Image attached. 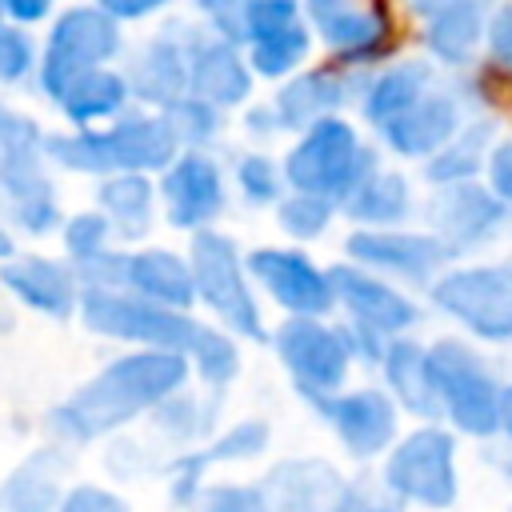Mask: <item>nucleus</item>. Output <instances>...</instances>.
I'll list each match as a JSON object with an SVG mask.
<instances>
[{"label":"nucleus","instance_id":"f257e3e1","mask_svg":"<svg viewBox=\"0 0 512 512\" xmlns=\"http://www.w3.org/2000/svg\"><path fill=\"white\" fill-rule=\"evenodd\" d=\"M180 380H184L180 352H140L128 360H116L104 376H96L88 388H80L72 396V404L56 408L52 424H60L76 440H88V436L136 416L140 408L164 400Z\"/></svg>","mask_w":512,"mask_h":512},{"label":"nucleus","instance_id":"f03ea898","mask_svg":"<svg viewBox=\"0 0 512 512\" xmlns=\"http://www.w3.org/2000/svg\"><path fill=\"white\" fill-rule=\"evenodd\" d=\"M428 364H432V384L440 396V412L460 428L464 436H500V404H504V384L492 376L488 360L468 348L456 336H444L428 344Z\"/></svg>","mask_w":512,"mask_h":512},{"label":"nucleus","instance_id":"7ed1b4c3","mask_svg":"<svg viewBox=\"0 0 512 512\" xmlns=\"http://www.w3.org/2000/svg\"><path fill=\"white\" fill-rule=\"evenodd\" d=\"M368 176H376V152L364 148L340 116H328L304 132V140L292 148L284 164V180L296 192L324 196V200H348Z\"/></svg>","mask_w":512,"mask_h":512},{"label":"nucleus","instance_id":"20e7f679","mask_svg":"<svg viewBox=\"0 0 512 512\" xmlns=\"http://www.w3.org/2000/svg\"><path fill=\"white\" fill-rule=\"evenodd\" d=\"M432 304L488 344H512V264L452 268L432 280Z\"/></svg>","mask_w":512,"mask_h":512},{"label":"nucleus","instance_id":"39448f33","mask_svg":"<svg viewBox=\"0 0 512 512\" xmlns=\"http://www.w3.org/2000/svg\"><path fill=\"white\" fill-rule=\"evenodd\" d=\"M384 484L392 496L420 504V508H452L460 480H456V436L448 428H416L404 436L384 464Z\"/></svg>","mask_w":512,"mask_h":512},{"label":"nucleus","instance_id":"423d86ee","mask_svg":"<svg viewBox=\"0 0 512 512\" xmlns=\"http://www.w3.org/2000/svg\"><path fill=\"white\" fill-rule=\"evenodd\" d=\"M176 132L168 120L132 116L108 132H88L72 140H56V160L80 172H108V168H160L172 160Z\"/></svg>","mask_w":512,"mask_h":512},{"label":"nucleus","instance_id":"0eeeda50","mask_svg":"<svg viewBox=\"0 0 512 512\" xmlns=\"http://www.w3.org/2000/svg\"><path fill=\"white\" fill-rule=\"evenodd\" d=\"M84 320L96 332L120 336V340H144L156 344V352H172V348H188L200 340V324H192L188 316H180L176 308L152 304L144 296H116L112 288H88L84 296Z\"/></svg>","mask_w":512,"mask_h":512},{"label":"nucleus","instance_id":"6e6552de","mask_svg":"<svg viewBox=\"0 0 512 512\" xmlns=\"http://www.w3.org/2000/svg\"><path fill=\"white\" fill-rule=\"evenodd\" d=\"M276 348L296 380V388L324 412V404L332 400V392L344 384V372L352 364V352L344 344L340 328H324L312 316H296L280 328Z\"/></svg>","mask_w":512,"mask_h":512},{"label":"nucleus","instance_id":"1a4fd4ad","mask_svg":"<svg viewBox=\"0 0 512 512\" xmlns=\"http://www.w3.org/2000/svg\"><path fill=\"white\" fill-rule=\"evenodd\" d=\"M120 48V32L112 24L108 12L96 8H72L48 40V56H44V88L52 96H60L76 76L96 72L100 60H108Z\"/></svg>","mask_w":512,"mask_h":512},{"label":"nucleus","instance_id":"9d476101","mask_svg":"<svg viewBox=\"0 0 512 512\" xmlns=\"http://www.w3.org/2000/svg\"><path fill=\"white\" fill-rule=\"evenodd\" d=\"M192 284L196 292L240 332V336H260V312H256V300L244 284V272H240V260H236V248L224 240V236H196L192 244Z\"/></svg>","mask_w":512,"mask_h":512},{"label":"nucleus","instance_id":"9b49d317","mask_svg":"<svg viewBox=\"0 0 512 512\" xmlns=\"http://www.w3.org/2000/svg\"><path fill=\"white\" fill-rule=\"evenodd\" d=\"M508 216H512V204H504L492 188H480L472 180L440 188L428 204V224L436 228V240H444L452 256L460 248L488 244L508 224Z\"/></svg>","mask_w":512,"mask_h":512},{"label":"nucleus","instance_id":"f8f14e48","mask_svg":"<svg viewBox=\"0 0 512 512\" xmlns=\"http://www.w3.org/2000/svg\"><path fill=\"white\" fill-rule=\"evenodd\" d=\"M348 256L360 264V268H376V272H388V276H404L412 284H428L448 260V244L436 240V236H416V232H388V228H376V232H356L348 236Z\"/></svg>","mask_w":512,"mask_h":512},{"label":"nucleus","instance_id":"ddd939ff","mask_svg":"<svg viewBox=\"0 0 512 512\" xmlns=\"http://www.w3.org/2000/svg\"><path fill=\"white\" fill-rule=\"evenodd\" d=\"M248 268L252 276L296 316H324L332 304H336V292H332V276L320 272L308 256L300 252H284V248H260L248 256Z\"/></svg>","mask_w":512,"mask_h":512},{"label":"nucleus","instance_id":"4468645a","mask_svg":"<svg viewBox=\"0 0 512 512\" xmlns=\"http://www.w3.org/2000/svg\"><path fill=\"white\" fill-rule=\"evenodd\" d=\"M328 276H332V292H336V300L348 308L352 324H364V328H372V332L396 340L400 332H408V328L420 320V308H416L408 296H400L392 284H384L380 276H372L368 268H348V264H340V268H332Z\"/></svg>","mask_w":512,"mask_h":512},{"label":"nucleus","instance_id":"2eb2a0df","mask_svg":"<svg viewBox=\"0 0 512 512\" xmlns=\"http://www.w3.org/2000/svg\"><path fill=\"white\" fill-rule=\"evenodd\" d=\"M460 128H464L460 96L452 88H432L408 112H400L396 120H388L380 128V136L400 156H428L432 160Z\"/></svg>","mask_w":512,"mask_h":512},{"label":"nucleus","instance_id":"dca6fc26","mask_svg":"<svg viewBox=\"0 0 512 512\" xmlns=\"http://www.w3.org/2000/svg\"><path fill=\"white\" fill-rule=\"evenodd\" d=\"M324 416L328 424L336 428L340 444L356 456V460H368L376 452H384L396 436V404L376 392V388H360V392H348V396H332L324 404Z\"/></svg>","mask_w":512,"mask_h":512},{"label":"nucleus","instance_id":"f3484780","mask_svg":"<svg viewBox=\"0 0 512 512\" xmlns=\"http://www.w3.org/2000/svg\"><path fill=\"white\" fill-rule=\"evenodd\" d=\"M308 8H312L320 36L328 40V48L336 56L360 64V60L388 52L392 28H388V16L380 8H356L348 0H308Z\"/></svg>","mask_w":512,"mask_h":512},{"label":"nucleus","instance_id":"a211bd4d","mask_svg":"<svg viewBox=\"0 0 512 512\" xmlns=\"http://www.w3.org/2000/svg\"><path fill=\"white\" fill-rule=\"evenodd\" d=\"M160 192H164V204H168V220L180 224V228L208 224L224 204V184H220L216 164L196 156V152L168 168Z\"/></svg>","mask_w":512,"mask_h":512},{"label":"nucleus","instance_id":"6ab92c4d","mask_svg":"<svg viewBox=\"0 0 512 512\" xmlns=\"http://www.w3.org/2000/svg\"><path fill=\"white\" fill-rule=\"evenodd\" d=\"M488 0H448L424 16V44L440 64H468L476 44H484Z\"/></svg>","mask_w":512,"mask_h":512},{"label":"nucleus","instance_id":"aec40b11","mask_svg":"<svg viewBox=\"0 0 512 512\" xmlns=\"http://www.w3.org/2000/svg\"><path fill=\"white\" fill-rule=\"evenodd\" d=\"M380 364H384V380H388L392 396L400 400V408H408L412 416H444L424 344H416L408 336H396Z\"/></svg>","mask_w":512,"mask_h":512},{"label":"nucleus","instance_id":"412c9836","mask_svg":"<svg viewBox=\"0 0 512 512\" xmlns=\"http://www.w3.org/2000/svg\"><path fill=\"white\" fill-rule=\"evenodd\" d=\"M0 192L8 200V212L32 228L44 232L56 220V200H52V184L32 168V152H16L0 160Z\"/></svg>","mask_w":512,"mask_h":512},{"label":"nucleus","instance_id":"4be33fe9","mask_svg":"<svg viewBox=\"0 0 512 512\" xmlns=\"http://www.w3.org/2000/svg\"><path fill=\"white\" fill-rule=\"evenodd\" d=\"M436 88V72L424 60H404L396 68H388L384 76H376L364 92V116L384 128L388 120H396L400 112H408L424 92Z\"/></svg>","mask_w":512,"mask_h":512},{"label":"nucleus","instance_id":"5701e85b","mask_svg":"<svg viewBox=\"0 0 512 512\" xmlns=\"http://www.w3.org/2000/svg\"><path fill=\"white\" fill-rule=\"evenodd\" d=\"M128 284L144 296V300H152V304H164V308H184V304H192V292H196V284H192V268L184 264V260H176L172 252H136V256H128Z\"/></svg>","mask_w":512,"mask_h":512},{"label":"nucleus","instance_id":"b1692460","mask_svg":"<svg viewBox=\"0 0 512 512\" xmlns=\"http://www.w3.org/2000/svg\"><path fill=\"white\" fill-rule=\"evenodd\" d=\"M344 104V80L332 72H308L296 76L288 88H280L276 96V124L288 128H312L320 120H328L336 108Z\"/></svg>","mask_w":512,"mask_h":512},{"label":"nucleus","instance_id":"393cba45","mask_svg":"<svg viewBox=\"0 0 512 512\" xmlns=\"http://www.w3.org/2000/svg\"><path fill=\"white\" fill-rule=\"evenodd\" d=\"M492 124L488 120H476V124H464L432 160H428V184L436 188H448V184H464L472 180L480 168H488V156H492Z\"/></svg>","mask_w":512,"mask_h":512},{"label":"nucleus","instance_id":"a878e982","mask_svg":"<svg viewBox=\"0 0 512 512\" xmlns=\"http://www.w3.org/2000/svg\"><path fill=\"white\" fill-rule=\"evenodd\" d=\"M4 284L32 308L48 312V316H64L72 308V276L68 268L52 264V260H16L4 268Z\"/></svg>","mask_w":512,"mask_h":512},{"label":"nucleus","instance_id":"bb28decb","mask_svg":"<svg viewBox=\"0 0 512 512\" xmlns=\"http://www.w3.org/2000/svg\"><path fill=\"white\" fill-rule=\"evenodd\" d=\"M188 84L212 104H236L248 92V72L228 44L196 48L188 60Z\"/></svg>","mask_w":512,"mask_h":512},{"label":"nucleus","instance_id":"cd10ccee","mask_svg":"<svg viewBox=\"0 0 512 512\" xmlns=\"http://www.w3.org/2000/svg\"><path fill=\"white\" fill-rule=\"evenodd\" d=\"M344 212L356 216L360 224H376V228H388L396 220H404L412 212V192H408V180L400 172H376L368 176L348 200H344Z\"/></svg>","mask_w":512,"mask_h":512},{"label":"nucleus","instance_id":"c85d7f7f","mask_svg":"<svg viewBox=\"0 0 512 512\" xmlns=\"http://www.w3.org/2000/svg\"><path fill=\"white\" fill-rule=\"evenodd\" d=\"M124 96H128V84H124L120 76H112V72H84V76H76L56 100H60V108L68 112V120L92 124V120L112 116V112L124 104Z\"/></svg>","mask_w":512,"mask_h":512},{"label":"nucleus","instance_id":"c756f323","mask_svg":"<svg viewBox=\"0 0 512 512\" xmlns=\"http://www.w3.org/2000/svg\"><path fill=\"white\" fill-rule=\"evenodd\" d=\"M100 204L104 216L124 232V236H140L152 220V184L136 172L128 176H112L100 184Z\"/></svg>","mask_w":512,"mask_h":512},{"label":"nucleus","instance_id":"7c9ffc66","mask_svg":"<svg viewBox=\"0 0 512 512\" xmlns=\"http://www.w3.org/2000/svg\"><path fill=\"white\" fill-rule=\"evenodd\" d=\"M56 496V464L48 452L32 456L8 484L0 488V508L4 512H44Z\"/></svg>","mask_w":512,"mask_h":512},{"label":"nucleus","instance_id":"2f4dec72","mask_svg":"<svg viewBox=\"0 0 512 512\" xmlns=\"http://www.w3.org/2000/svg\"><path fill=\"white\" fill-rule=\"evenodd\" d=\"M184 80H188V64H184V56L176 52V44L156 40V44L140 56V64H136V88H140L148 100H172V104H176V92H180Z\"/></svg>","mask_w":512,"mask_h":512},{"label":"nucleus","instance_id":"473e14b6","mask_svg":"<svg viewBox=\"0 0 512 512\" xmlns=\"http://www.w3.org/2000/svg\"><path fill=\"white\" fill-rule=\"evenodd\" d=\"M308 56V32L304 24L280 32V36H268V40H256L252 44V68L264 72V76H284L292 72L300 60Z\"/></svg>","mask_w":512,"mask_h":512},{"label":"nucleus","instance_id":"72a5a7b5","mask_svg":"<svg viewBox=\"0 0 512 512\" xmlns=\"http://www.w3.org/2000/svg\"><path fill=\"white\" fill-rule=\"evenodd\" d=\"M328 220H332V200H324V196L296 192L292 200L280 204V224H284V232H292L296 240L320 236V232L328 228Z\"/></svg>","mask_w":512,"mask_h":512},{"label":"nucleus","instance_id":"f704fd0d","mask_svg":"<svg viewBox=\"0 0 512 512\" xmlns=\"http://www.w3.org/2000/svg\"><path fill=\"white\" fill-rule=\"evenodd\" d=\"M192 360H196L200 376L212 380V384H224V380L236 376V348H232V340L220 336V332H208V328H204L200 340L192 344Z\"/></svg>","mask_w":512,"mask_h":512},{"label":"nucleus","instance_id":"c9c22d12","mask_svg":"<svg viewBox=\"0 0 512 512\" xmlns=\"http://www.w3.org/2000/svg\"><path fill=\"white\" fill-rule=\"evenodd\" d=\"M268 444V424H240L232 432H224L200 460L208 468V460H240V456H256Z\"/></svg>","mask_w":512,"mask_h":512},{"label":"nucleus","instance_id":"e433bc0d","mask_svg":"<svg viewBox=\"0 0 512 512\" xmlns=\"http://www.w3.org/2000/svg\"><path fill=\"white\" fill-rule=\"evenodd\" d=\"M240 184H244L248 200L264 204V200H276V196H280L284 176L276 172V164H272L268 156H244V160H240Z\"/></svg>","mask_w":512,"mask_h":512},{"label":"nucleus","instance_id":"4c0bfd02","mask_svg":"<svg viewBox=\"0 0 512 512\" xmlns=\"http://www.w3.org/2000/svg\"><path fill=\"white\" fill-rule=\"evenodd\" d=\"M484 48H488V60L512 76V0H504L492 16H488V28H484Z\"/></svg>","mask_w":512,"mask_h":512},{"label":"nucleus","instance_id":"58836bf2","mask_svg":"<svg viewBox=\"0 0 512 512\" xmlns=\"http://www.w3.org/2000/svg\"><path fill=\"white\" fill-rule=\"evenodd\" d=\"M164 120L172 124L176 140H180V136L200 140V136H208V132L216 128V112H212V104H204V100H176Z\"/></svg>","mask_w":512,"mask_h":512},{"label":"nucleus","instance_id":"ea45409f","mask_svg":"<svg viewBox=\"0 0 512 512\" xmlns=\"http://www.w3.org/2000/svg\"><path fill=\"white\" fill-rule=\"evenodd\" d=\"M104 216H96V212H84V216H76V220H68V248H72V256L76 260H96L100 252H104Z\"/></svg>","mask_w":512,"mask_h":512},{"label":"nucleus","instance_id":"a19ab883","mask_svg":"<svg viewBox=\"0 0 512 512\" xmlns=\"http://www.w3.org/2000/svg\"><path fill=\"white\" fill-rule=\"evenodd\" d=\"M32 68V40L16 28H0V80H24Z\"/></svg>","mask_w":512,"mask_h":512},{"label":"nucleus","instance_id":"79ce46f5","mask_svg":"<svg viewBox=\"0 0 512 512\" xmlns=\"http://www.w3.org/2000/svg\"><path fill=\"white\" fill-rule=\"evenodd\" d=\"M200 8L212 16V24L228 40L248 36V0H200Z\"/></svg>","mask_w":512,"mask_h":512},{"label":"nucleus","instance_id":"37998d69","mask_svg":"<svg viewBox=\"0 0 512 512\" xmlns=\"http://www.w3.org/2000/svg\"><path fill=\"white\" fill-rule=\"evenodd\" d=\"M32 140H36V128L20 116H12L8 108H0V152L4 156H16V152H32Z\"/></svg>","mask_w":512,"mask_h":512},{"label":"nucleus","instance_id":"c03bdc74","mask_svg":"<svg viewBox=\"0 0 512 512\" xmlns=\"http://www.w3.org/2000/svg\"><path fill=\"white\" fill-rule=\"evenodd\" d=\"M488 188L504 204H512V140H500L492 148V156H488Z\"/></svg>","mask_w":512,"mask_h":512},{"label":"nucleus","instance_id":"a18cd8bd","mask_svg":"<svg viewBox=\"0 0 512 512\" xmlns=\"http://www.w3.org/2000/svg\"><path fill=\"white\" fill-rule=\"evenodd\" d=\"M60 512H128L112 492H100V488H76L64 504H60Z\"/></svg>","mask_w":512,"mask_h":512},{"label":"nucleus","instance_id":"49530a36","mask_svg":"<svg viewBox=\"0 0 512 512\" xmlns=\"http://www.w3.org/2000/svg\"><path fill=\"white\" fill-rule=\"evenodd\" d=\"M100 4H104V12H112V16L136 20V16H148L152 8H160L164 0H100Z\"/></svg>","mask_w":512,"mask_h":512},{"label":"nucleus","instance_id":"de8ad7c7","mask_svg":"<svg viewBox=\"0 0 512 512\" xmlns=\"http://www.w3.org/2000/svg\"><path fill=\"white\" fill-rule=\"evenodd\" d=\"M0 4H4V12L16 16V20H40L52 0H0Z\"/></svg>","mask_w":512,"mask_h":512},{"label":"nucleus","instance_id":"09e8293b","mask_svg":"<svg viewBox=\"0 0 512 512\" xmlns=\"http://www.w3.org/2000/svg\"><path fill=\"white\" fill-rule=\"evenodd\" d=\"M500 436L512 448V384H504V404H500Z\"/></svg>","mask_w":512,"mask_h":512},{"label":"nucleus","instance_id":"8fccbe9b","mask_svg":"<svg viewBox=\"0 0 512 512\" xmlns=\"http://www.w3.org/2000/svg\"><path fill=\"white\" fill-rule=\"evenodd\" d=\"M8 252H12V244H8V236L0 232V256H8Z\"/></svg>","mask_w":512,"mask_h":512},{"label":"nucleus","instance_id":"3c124183","mask_svg":"<svg viewBox=\"0 0 512 512\" xmlns=\"http://www.w3.org/2000/svg\"><path fill=\"white\" fill-rule=\"evenodd\" d=\"M364 512H396V508H384V504H376V508H364Z\"/></svg>","mask_w":512,"mask_h":512},{"label":"nucleus","instance_id":"603ef678","mask_svg":"<svg viewBox=\"0 0 512 512\" xmlns=\"http://www.w3.org/2000/svg\"><path fill=\"white\" fill-rule=\"evenodd\" d=\"M0 8H4V4H0Z\"/></svg>","mask_w":512,"mask_h":512}]
</instances>
